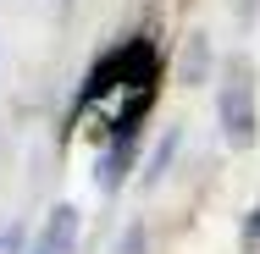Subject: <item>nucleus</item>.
I'll list each match as a JSON object with an SVG mask.
<instances>
[{"label": "nucleus", "mask_w": 260, "mask_h": 254, "mask_svg": "<svg viewBox=\"0 0 260 254\" xmlns=\"http://www.w3.org/2000/svg\"><path fill=\"white\" fill-rule=\"evenodd\" d=\"M45 249L50 254H72L78 249V210L72 204H55L50 221H45Z\"/></svg>", "instance_id": "nucleus-4"}, {"label": "nucleus", "mask_w": 260, "mask_h": 254, "mask_svg": "<svg viewBox=\"0 0 260 254\" xmlns=\"http://www.w3.org/2000/svg\"><path fill=\"white\" fill-rule=\"evenodd\" d=\"M150 78H155V45H150V39H127L122 50H111L100 66L89 72L83 105L94 100V94H105V89H116V83H122V89H139V83H150Z\"/></svg>", "instance_id": "nucleus-2"}, {"label": "nucleus", "mask_w": 260, "mask_h": 254, "mask_svg": "<svg viewBox=\"0 0 260 254\" xmlns=\"http://www.w3.org/2000/svg\"><path fill=\"white\" fill-rule=\"evenodd\" d=\"M34 254H50V249H34Z\"/></svg>", "instance_id": "nucleus-7"}, {"label": "nucleus", "mask_w": 260, "mask_h": 254, "mask_svg": "<svg viewBox=\"0 0 260 254\" xmlns=\"http://www.w3.org/2000/svg\"><path fill=\"white\" fill-rule=\"evenodd\" d=\"M249 243H260V210H255V221H249Z\"/></svg>", "instance_id": "nucleus-6"}, {"label": "nucleus", "mask_w": 260, "mask_h": 254, "mask_svg": "<svg viewBox=\"0 0 260 254\" xmlns=\"http://www.w3.org/2000/svg\"><path fill=\"white\" fill-rule=\"evenodd\" d=\"M116 254H150V243H144V227H127V232H122V243H116Z\"/></svg>", "instance_id": "nucleus-5"}, {"label": "nucleus", "mask_w": 260, "mask_h": 254, "mask_svg": "<svg viewBox=\"0 0 260 254\" xmlns=\"http://www.w3.org/2000/svg\"><path fill=\"white\" fill-rule=\"evenodd\" d=\"M216 122H221V138H227L233 150H255V138H260V105H255V83H249L244 66L221 83V94H216Z\"/></svg>", "instance_id": "nucleus-1"}, {"label": "nucleus", "mask_w": 260, "mask_h": 254, "mask_svg": "<svg viewBox=\"0 0 260 254\" xmlns=\"http://www.w3.org/2000/svg\"><path fill=\"white\" fill-rule=\"evenodd\" d=\"M133 155H139V144H133V138H111V150H105V155H100V166H94V183H100L105 194H116V188L127 183Z\"/></svg>", "instance_id": "nucleus-3"}]
</instances>
